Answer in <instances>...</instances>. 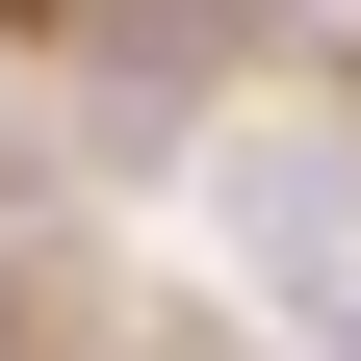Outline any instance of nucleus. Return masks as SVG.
I'll return each instance as SVG.
<instances>
[{
    "label": "nucleus",
    "instance_id": "f03ea898",
    "mask_svg": "<svg viewBox=\"0 0 361 361\" xmlns=\"http://www.w3.org/2000/svg\"><path fill=\"white\" fill-rule=\"evenodd\" d=\"M336 361H361V284H336Z\"/></svg>",
    "mask_w": 361,
    "mask_h": 361
},
{
    "label": "nucleus",
    "instance_id": "f257e3e1",
    "mask_svg": "<svg viewBox=\"0 0 361 361\" xmlns=\"http://www.w3.org/2000/svg\"><path fill=\"white\" fill-rule=\"evenodd\" d=\"M233 233H258V258H310V284H336V233H361V155H233Z\"/></svg>",
    "mask_w": 361,
    "mask_h": 361
}]
</instances>
